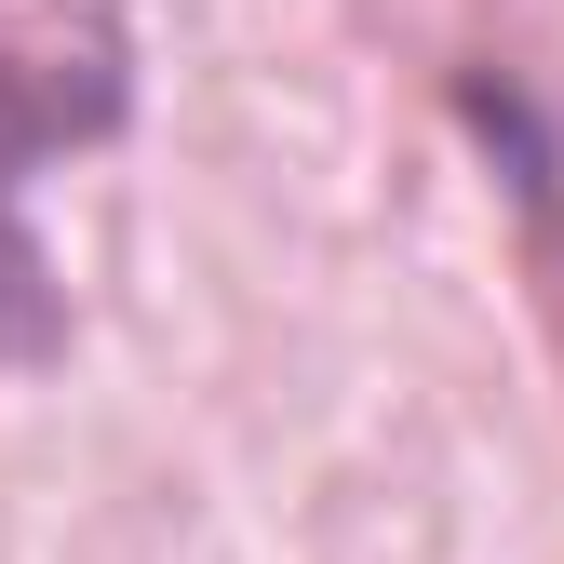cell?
<instances>
[{"instance_id":"obj_2","label":"cell","mask_w":564,"mask_h":564,"mask_svg":"<svg viewBox=\"0 0 564 564\" xmlns=\"http://www.w3.org/2000/svg\"><path fill=\"white\" fill-rule=\"evenodd\" d=\"M470 134L498 149V188L524 202V229H538V282H551V310H564V149H551V121L524 95H484L470 82Z\"/></svg>"},{"instance_id":"obj_1","label":"cell","mask_w":564,"mask_h":564,"mask_svg":"<svg viewBox=\"0 0 564 564\" xmlns=\"http://www.w3.org/2000/svg\"><path fill=\"white\" fill-rule=\"evenodd\" d=\"M121 108H134V67H121L108 28L54 41V54L0 41V364H41V349L67 336V282L41 256V162L121 134Z\"/></svg>"}]
</instances>
